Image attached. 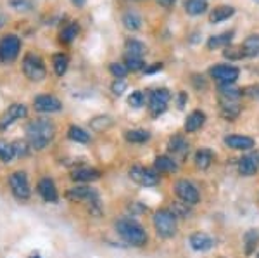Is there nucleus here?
I'll use <instances>...</instances> for the list:
<instances>
[{
  "label": "nucleus",
  "mask_w": 259,
  "mask_h": 258,
  "mask_svg": "<svg viewBox=\"0 0 259 258\" xmlns=\"http://www.w3.org/2000/svg\"><path fill=\"white\" fill-rule=\"evenodd\" d=\"M54 135H56V127H54V123L50 120L45 118L33 120L26 127L28 144H30V148L38 149V151L40 149H45L52 142Z\"/></svg>",
  "instance_id": "1"
},
{
  "label": "nucleus",
  "mask_w": 259,
  "mask_h": 258,
  "mask_svg": "<svg viewBox=\"0 0 259 258\" xmlns=\"http://www.w3.org/2000/svg\"><path fill=\"white\" fill-rule=\"evenodd\" d=\"M116 231H118V234L126 241L128 244H132V246H145V243H147V232L144 231V227L140 226L139 222H135V220L132 218H123L119 220L118 224H116Z\"/></svg>",
  "instance_id": "2"
},
{
  "label": "nucleus",
  "mask_w": 259,
  "mask_h": 258,
  "mask_svg": "<svg viewBox=\"0 0 259 258\" xmlns=\"http://www.w3.org/2000/svg\"><path fill=\"white\" fill-rule=\"evenodd\" d=\"M152 222H154V227H156V232L159 238L169 239L177 234V217H175L171 210L156 211Z\"/></svg>",
  "instance_id": "3"
},
{
  "label": "nucleus",
  "mask_w": 259,
  "mask_h": 258,
  "mask_svg": "<svg viewBox=\"0 0 259 258\" xmlns=\"http://www.w3.org/2000/svg\"><path fill=\"white\" fill-rule=\"evenodd\" d=\"M23 71L26 75L28 80L31 82H41L45 78V75H47V69H45L41 57L38 54H33V52H28L23 57Z\"/></svg>",
  "instance_id": "4"
},
{
  "label": "nucleus",
  "mask_w": 259,
  "mask_h": 258,
  "mask_svg": "<svg viewBox=\"0 0 259 258\" xmlns=\"http://www.w3.org/2000/svg\"><path fill=\"white\" fill-rule=\"evenodd\" d=\"M171 101V94L166 89H157L154 92H150L149 95V111L154 118L161 116L168 109V102Z\"/></svg>",
  "instance_id": "5"
},
{
  "label": "nucleus",
  "mask_w": 259,
  "mask_h": 258,
  "mask_svg": "<svg viewBox=\"0 0 259 258\" xmlns=\"http://www.w3.org/2000/svg\"><path fill=\"white\" fill-rule=\"evenodd\" d=\"M21 51V40L16 35H6L0 40V61L12 62L19 56Z\"/></svg>",
  "instance_id": "6"
},
{
  "label": "nucleus",
  "mask_w": 259,
  "mask_h": 258,
  "mask_svg": "<svg viewBox=\"0 0 259 258\" xmlns=\"http://www.w3.org/2000/svg\"><path fill=\"white\" fill-rule=\"evenodd\" d=\"M175 194H177L183 203H187V205H197L200 201L199 189L192 184L190 180H185V178L177 180V184H175Z\"/></svg>",
  "instance_id": "7"
},
{
  "label": "nucleus",
  "mask_w": 259,
  "mask_h": 258,
  "mask_svg": "<svg viewBox=\"0 0 259 258\" xmlns=\"http://www.w3.org/2000/svg\"><path fill=\"white\" fill-rule=\"evenodd\" d=\"M9 186L11 191L18 199H28L31 194L30 184H28V177L24 172H14L9 177Z\"/></svg>",
  "instance_id": "8"
},
{
  "label": "nucleus",
  "mask_w": 259,
  "mask_h": 258,
  "mask_svg": "<svg viewBox=\"0 0 259 258\" xmlns=\"http://www.w3.org/2000/svg\"><path fill=\"white\" fill-rule=\"evenodd\" d=\"M130 178H132L135 184L144 186V187H150V186H156L159 182V175L152 170L145 168V166H132L130 168Z\"/></svg>",
  "instance_id": "9"
},
{
  "label": "nucleus",
  "mask_w": 259,
  "mask_h": 258,
  "mask_svg": "<svg viewBox=\"0 0 259 258\" xmlns=\"http://www.w3.org/2000/svg\"><path fill=\"white\" fill-rule=\"evenodd\" d=\"M209 75L214 78L216 82H220V85H230V83L237 82L239 78V68L235 66H230V64H218L214 68L209 69Z\"/></svg>",
  "instance_id": "10"
},
{
  "label": "nucleus",
  "mask_w": 259,
  "mask_h": 258,
  "mask_svg": "<svg viewBox=\"0 0 259 258\" xmlns=\"http://www.w3.org/2000/svg\"><path fill=\"white\" fill-rule=\"evenodd\" d=\"M66 198L69 201H85V203H94L99 199V194L95 189H92L89 186H76V187H71V189L66 193Z\"/></svg>",
  "instance_id": "11"
},
{
  "label": "nucleus",
  "mask_w": 259,
  "mask_h": 258,
  "mask_svg": "<svg viewBox=\"0 0 259 258\" xmlns=\"http://www.w3.org/2000/svg\"><path fill=\"white\" fill-rule=\"evenodd\" d=\"M26 115H28V109L24 104H11V106L7 107L6 113L0 116V130L7 128L9 125L14 123L16 120L26 118Z\"/></svg>",
  "instance_id": "12"
},
{
  "label": "nucleus",
  "mask_w": 259,
  "mask_h": 258,
  "mask_svg": "<svg viewBox=\"0 0 259 258\" xmlns=\"http://www.w3.org/2000/svg\"><path fill=\"white\" fill-rule=\"evenodd\" d=\"M35 109L40 111V113H56V111L62 109V102L54 95L44 94L35 97Z\"/></svg>",
  "instance_id": "13"
},
{
  "label": "nucleus",
  "mask_w": 259,
  "mask_h": 258,
  "mask_svg": "<svg viewBox=\"0 0 259 258\" xmlns=\"http://www.w3.org/2000/svg\"><path fill=\"white\" fill-rule=\"evenodd\" d=\"M259 168V156L256 153H250V155L242 156L239 160V173L242 177H252L256 175Z\"/></svg>",
  "instance_id": "14"
},
{
  "label": "nucleus",
  "mask_w": 259,
  "mask_h": 258,
  "mask_svg": "<svg viewBox=\"0 0 259 258\" xmlns=\"http://www.w3.org/2000/svg\"><path fill=\"white\" fill-rule=\"evenodd\" d=\"M225 145H228L230 149H235V151H247L256 145V140L247 135H228L225 137Z\"/></svg>",
  "instance_id": "15"
},
{
  "label": "nucleus",
  "mask_w": 259,
  "mask_h": 258,
  "mask_svg": "<svg viewBox=\"0 0 259 258\" xmlns=\"http://www.w3.org/2000/svg\"><path fill=\"white\" fill-rule=\"evenodd\" d=\"M36 191H38V194L44 198V201H47V203L57 201V189H56V184L52 182V178H49V177L41 178L38 182V186H36Z\"/></svg>",
  "instance_id": "16"
},
{
  "label": "nucleus",
  "mask_w": 259,
  "mask_h": 258,
  "mask_svg": "<svg viewBox=\"0 0 259 258\" xmlns=\"http://www.w3.org/2000/svg\"><path fill=\"white\" fill-rule=\"evenodd\" d=\"M190 246L195 251H207L214 246V239L211 236H207L206 232H195L190 236Z\"/></svg>",
  "instance_id": "17"
},
{
  "label": "nucleus",
  "mask_w": 259,
  "mask_h": 258,
  "mask_svg": "<svg viewBox=\"0 0 259 258\" xmlns=\"http://www.w3.org/2000/svg\"><path fill=\"white\" fill-rule=\"evenodd\" d=\"M220 111L225 120H235L240 115V106L237 101H230V99L220 97Z\"/></svg>",
  "instance_id": "18"
},
{
  "label": "nucleus",
  "mask_w": 259,
  "mask_h": 258,
  "mask_svg": "<svg viewBox=\"0 0 259 258\" xmlns=\"http://www.w3.org/2000/svg\"><path fill=\"white\" fill-rule=\"evenodd\" d=\"M204 123H206V115L199 109L192 111L185 120V132H189V134H192V132H197Z\"/></svg>",
  "instance_id": "19"
},
{
  "label": "nucleus",
  "mask_w": 259,
  "mask_h": 258,
  "mask_svg": "<svg viewBox=\"0 0 259 258\" xmlns=\"http://www.w3.org/2000/svg\"><path fill=\"white\" fill-rule=\"evenodd\" d=\"M100 177V172L95 168H76L71 172V178L74 182H94Z\"/></svg>",
  "instance_id": "20"
},
{
  "label": "nucleus",
  "mask_w": 259,
  "mask_h": 258,
  "mask_svg": "<svg viewBox=\"0 0 259 258\" xmlns=\"http://www.w3.org/2000/svg\"><path fill=\"white\" fill-rule=\"evenodd\" d=\"M194 161H195V166H197V168L207 170L211 166L212 161H214V153H212L211 149H207V148H202L194 155Z\"/></svg>",
  "instance_id": "21"
},
{
  "label": "nucleus",
  "mask_w": 259,
  "mask_h": 258,
  "mask_svg": "<svg viewBox=\"0 0 259 258\" xmlns=\"http://www.w3.org/2000/svg\"><path fill=\"white\" fill-rule=\"evenodd\" d=\"M154 168H156L159 173H175L178 170V165L173 158L162 155V156L156 158V161H154Z\"/></svg>",
  "instance_id": "22"
},
{
  "label": "nucleus",
  "mask_w": 259,
  "mask_h": 258,
  "mask_svg": "<svg viewBox=\"0 0 259 258\" xmlns=\"http://www.w3.org/2000/svg\"><path fill=\"white\" fill-rule=\"evenodd\" d=\"M235 14V9L232 6H218L211 11L209 14V23L216 24V23H221V21H227L228 18Z\"/></svg>",
  "instance_id": "23"
},
{
  "label": "nucleus",
  "mask_w": 259,
  "mask_h": 258,
  "mask_svg": "<svg viewBox=\"0 0 259 258\" xmlns=\"http://www.w3.org/2000/svg\"><path fill=\"white\" fill-rule=\"evenodd\" d=\"M168 149H169V153H173V155L185 156L187 153H189V142H187L182 135H175V137H171V139H169Z\"/></svg>",
  "instance_id": "24"
},
{
  "label": "nucleus",
  "mask_w": 259,
  "mask_h": 258,
  "mask_svg": "<svg viewBox=\"0 0 259 258\" xmlns=\"http://www.w3.org/2000/svg\"><path fill=\"white\" fill-rule=\"evenodd\" d=\"M232 39H233V31H225V33H220V35H214L207 40V49L214 51V49H220V47H228Z\"/></svg>",
  "instance_id": "25"
},
{
  "label": "nucleus",
  "mask_w": 259,
  "mask_h": 258,
  "mask_svg": "<svg viewBox=\"0 0 259 258\" xmlns=\"http://www.w3.org/2000/svg\"><path fill=\"white\" fill-rule=\"evenodd\" d=\"M245 57H259V35H250L242 44Z\"/></svg>",
  "instance_id": "26"
},
{
  "label": "nucleus",
  "mask_w": 259,
  "mask_h": 258,
  "mask_svg": "<svg viewBox=\"0 0 259 258\" xmlns=\"http://www.w3.org/2000/svg\"><path fill=\"white\" fill-rule=\"evenodd\" d=\"M183 7H185L187 14L200 16L207 11V0H185Z\"/></svg>",
  "instance_id": "27"
},
{
  "label": "nucleus",
  "mask_w": 259,
  "mask_h": 258,
  "mask_svg": "<svg viewBox=\"0 0 259 258\" xmlns=\"http://www.w3.org/2000/svg\"><path fill=\"white\" fill-rule=\"evenodd\" d=\"M124 51H126V57H139V59H142L145 56V52H147V47L139 40H128Z\"/></svg>",
  "instance_id": "28"
},
{
  "label": "nucleus",
  "mask_w": 259,
  "mask_h": 258,
  "mask_svg": "<svg viewBox=\"0 0 259 258\" xmlns=\"http://www.w3.org/2000/svg\"><path fill=\"white\" fill-rule=\"evenodd\" d=\"M52 66H54V71H56L57 77H62L68 71V66H69V57L66 54H54L52 57Z\"/></svg>",
  "instance_id": "29"
},
{
  "label": "nucleus",
  "mask_w": 259,
  "mask_h": 258,
  "mask_svg": "<svg viewBox=\"0 0 259 258\" xmlns=\"http://www.w3.org/2000/svg\"><path fill=\"white\" fill-rule=\"evenodd\" d=\"M244 243H245V255H252L259 243V232L254 231V229L247 231L244 234Z\"/></svg>",
  "instance_id": "30"
},
{
  "label": "nucleus",
  "mask_w": 259,
  "mask_h": 258,
  "mask_svg": "<svg viewBox=\"0 0 259 258\" xmlns=\"http://www.w3.org/2000/svg\"><path fill=\"white\" fill-rule=\"evenodd\" d=\"M124 139L132 144H144L150 139V134L147 130H126L124 132Z\"/></svg>",
  "instance_id": "31"
},
{
  "label": "nucleus",
  "mask_w": 259,
  "mask_h": 258,
  "mask_svg": "<svg viewBox=\"0 0 259 258\" xmlns=\"http://www.w3.org/2000/svg\"><path fill=\"white\" fill-rule=\"evenodd\" d=\"M123 24H124V28L135 31L142 26V18L135 11H128V12H124V16H123Z\"/></svg>",
  "instance_id": "32"
},
{
  "label": "nucleus",
  "mask_w": 259,
  "mask_h": 258,
  "mask_svg": "<svg viewBox=\"0 0 259 258\" xmlns=\"http://www.w3.org/2000/svg\"><path fill=\"white\" fill-rule=\"evenodd\" d=\"M68 137L71 140H74V142H80V144H87L90 140V135L87 134L81 127H78V125H71L69 130H68Z\"/></svg>",
  "instance_id": "33"
},
{
  "label": "nucleus",
  "mask_w": 259,
  "mask_h": 258,
  "mask_svg": "<svg viewBox=\"0 0 259 258\" xmlns=\"http://www.w3.org/2000/svg\"><path fill=\"white\" fill-rule=\"evenodd\" d=\"M78 33H80V26H78L76 23H71L66 28H62L61 35H59L61 42H64V44H71L73 40H76Z\"/></svg>",
  "instance_id": "34"
},
{
  "label": "nucleus",
  "mask_w": 259,
  "mask_h": 258,
  "mask_svg": "<svg viewBox=\"0 0 259 258\" xmlns=\"http://www.w3.org/2000/svg\"><path fill=\"white\" fill-rule=\"evenodd\" d=\"M242 95V89H235V87L230 83V85H220V97L221 99H230V101H237Z\"/></svg>",
  "instance_id": "35"
},
{
  "label": "nucleus",
  "mask_w": 259,
  "mask_h": 258,
  "mask_svg": "<svg viewBox=\"0 0 259 258\" xmlns=\"http://www.w3.org/2000/svg\"><path fill=\"white\" fill-rule=\"evenodd\" d=\"M223 56L230 61H239L242 57H245L244 47H242V45H228V47H225Z\"/></svg>",
  "instance_id": "36"
},
{
  "label": "nucleus",
  "mask_w": 259,
  "mask_h": 258,
  "mask_svg": "<svg viewBox=\"0 0 259 258\" xmlns=\"http://www.w3.org/2000/svg\"><path fill=\"white\" fill-rule=\"evenodd\" d=\"M14 156H16L14 145L9 144L7 140H0V160H2L4 163H9Z\"/></svg>",
  "instance_id": "37"
},
{
  "label": "nucleus",
  "mask_w": 259,
  "mask_h": 258,
  "mask_svg": "<svg viewBox=\"0 0 259 258\" xmlns=\"http://www.w3.org/2000/svg\"><path fill=\"white\" fill-rule=\"evenodd\" d=\"M90 125H92V128H94V130L100 132V130H106V128H109L112 125V120L109 118V116H97V118L92 120Z\"/></svg>",
  "instance_id": "38"
},
{
  "label": "nucleus",
  "mask_w": 259,
  "mask_h": 258,
  "mask_svg": "<svg viewBox=\"0 0 259 258\" xmlns=\"http://www.w3.org/2000/svg\"><path fill=\"white\" fill-rule=\"evenodd\" d=\"M109 71L114 75L116 78H124L128 73V68H126V64H121V62H111Z\"/></svg>",
  "instance_id": "39"
},
{
  "label": "nucleus",
  "mask_w": 259,
  "mask_h": 258,
  "mask_svg": "<svg viewBox=\"0 0 259 258\" xmlns=\"http://www.w3.org/2000/svg\"><path fill=\"white\" fill-rule=\"evenodd\" d=\"M124 64H126L128 71H139V69L144 68V59H139V57H126V56H124Z\"/></svg>",
  "instance_id": "40"
},
{
  "label": "nucleus",
  "mask_w": 259,
  "mask_h": 258,
  "mask_svg": "<svg viewBox=\"0 0 259 258\" xmlns=\"http://www.w3.org/2000/svg\"><path fill=\"white\" fill-rule=\"evenodd\" d=\"M145 102V95L140 92V90H135V92H132V95L128 97V104L132 107H142Z\"/></svg>",
  "instance_id": "41"
},
{
  "label": "nucleus",
  "mask_w": 259,
  "mask_h": 258,
  "mask_svg": "<svg viewBox=\"0 0 259 258\" xmlns=\"http://www.w3.org/2000/svg\"><path fill=\"white\" fill-rule=\"evenodd\" d=\"M126 87H128V83L123 80V78H116L114 83L111 85V90H112V94L114 95H121L126 90Z\"/></svg>",
  "instance_id": "42"
},
{
  "label": "nucleus",
  "mask_w": 259,
  "mask_h": 258,
  "mask_svg": "<svg viewBox=\"0 0 259 258\" xmlns=\"http://www.w3.org/2000/svg\"><path fill=\"white\" fill-rule=\"evenodd\" d=\"M171 211H173L175 217H183V218H185L187 215H189V208H187V203H183V205H180V203H175L173 208H171Z\"/></svg>",
  "instance_id": "43"
},
{
  "label": "nucleus",
  "mask_w": 259,
  "mask_h": 258,
  "mask_svg": "<svg viewBox=\"0 0 259 258\" xmlns=\"http://www.w3.org/2000/svg\"><path fill=\"white\" fill-rule=\"evenodd\" d=\"M12 7L18 11H30L31 9V2L30 0H12Z\"/></svg>",
  "instance_id": "44"
},
{
  "label": "nucleus",
  "mask_w": 259,
  "mask_h": 258,
  "mask_svg": "<svg viewBox=\"0 0 259 258\" xmlns=\"http://www.w3.org/2000/svg\"><path fill=\"white\" fill-rule=\"evenodd\" d=\"M242 95H247V97L252 99H259V85H250L242 89Z\"/></svg>",
  "instance_id": "45"
},
{
  "label": "nucleus",
  "mask_w": 259,
  "mask_h": 258,
  "mask_svg": "<svg viewBox=\"0 0 259 258\" xmlns=\"http://www.w3.org/2000/svg\"><path fill=\"white\" fill-rule=\"evenodd\" d=\"M12 145H14V151H16V155H24V153H26V149H24V148H26V144H24V142H16V144H12Z\"/></svg>",
  "instance_id": "46"
},
{
  "label": "nucleus",
  "mask_w": 259,
  "mask_h": 258,
  "mask_svg": "<svg viewBox=\"0 0 259 258\" xmlns=\"http://www.w3.org/2000/svg\"><path fill=\"white\" fill-rule=\"evenodd\" d=\"M161 69H162V64L161 62H156L154 66H150V68L145 69V73H156V71H161Z\"/></svg>",
  "instance_id": "47"
},
{
  "label": "nucleus",
  "mask_w": 259,
  "mask_h": 258,
  "mask_svg": "<svg viewBox=\"0 0 259 258\" xmlns=\"http://www.w3.org/2000/svg\"><path fill=\"white\" fill-rule=\"evenodd\" d=\"M157 2H159L162 7H173L177 0H157Z\"/></svg>",
  "instance_id": "48"
},
{
  "label": "nucleus",
  "mask_w": 259,
  "mask_h": 258,
  "mask_svg": "<svg viewBox=\"0 0 259 258\" xmlns=\"http://www.w3.org/2000/svg\"><path fill=\"white\" fill-rule=\"evenodd\" d=\"M185 101H187L185 92H180V99H178V107H180V109L183 107V104H185Z\"/></svg>",
  "instance_id": "49"
},
{
  "label": "nucleus",
  "mask_w": 259,
  "mask_h": 258,
  "mask_svg": "<svg viewBox=\"0 0 259 258\" xmlns=\"http://www.w3.org/2000/svg\"><path fill=\"white\" fill-rule=\"evenodd\" d=\"M73 4H76L78 7H81V6H85V0H73Z\"/></svg>",
  "instance_id": "50"
},
{
  "label": "nucleus",
  "mask_w": 259,
  "mask_h": 258,
  "mask_svg": "<svg viewBox=\"0 0 259 258\" xmlns=\"http://www.w3.org/2000/svg\"><path fill=\"white\" fill-rule=\"evenodd\" d=\"M4 24H6V18H4V16H0V28H2Z\"/></svg>",
  "instance_id": "51"
},
{
  "label": "nucleus",
  "mask_w": 259,
  "mask_h": 258,
  "mask_svg": "<svg viewBox=\"0 0 259 258\" xmlns=\"http://www.w3.org/2000/svg\"><path fill=\"white\" fill-rule=\"evenodd\" d=\"M30 258H40L38 255H33V256H30Z\"/></svg>",
  "instance_id": "52"
},
{
  "label": "nucleus",
  "mask_w": 259,
  "mask_h": 258,
  "mask_svg": "<svg viewBox=\"0 0 259 258\" xmlns=\"http://www.w3.org/2000/svg\"><path fill=\"white\" fill-rule=\"evenodd\" d=\"M257 258H259V255H257Z\"/></svg>",
  "instance_id": "53"
},
{
  "label": "nucleus",
  "mask_w": 259,
  "mask_h": 258,
  "mask_svg": "<svg viewBox=\"0 0 259 258\" xmlns=\"http://www.w3.org/2000/svg\"><path fill=\"white\" fill-rule=\"evenodd\" d=\"M257 2H259V0H257Z\"/></svg>",
  "instance_id": "54"
}]
</instances>
